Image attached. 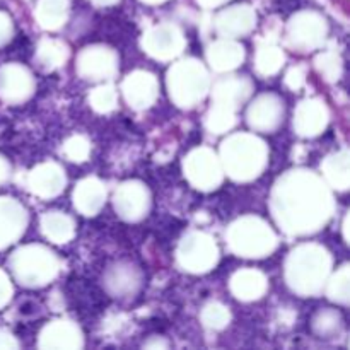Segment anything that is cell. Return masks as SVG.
Segmentation results:
<instances>
[]
</instances>
